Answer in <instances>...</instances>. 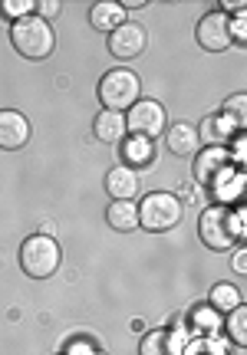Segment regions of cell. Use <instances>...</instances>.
<instances>
[{
  "label": "cell",
  "mask_w": 247,
  "mask_h": 355,
  "mask_svg": "<svg viewBox=\"0 0 247 355\" xmlns=\"http://www.w3.org/2000/svg\"><path fill=\"white\" fill-rule=\"evenodd\" d=\"M198 237L214 254H231L235 247H241V241H244V211H241V204L237 207H221V204L205 207V214L198 220Z\"/></svg>",
  "instance_id": "cell-1"
},
{
  "label": "cell",
  "mask_w": 247,
  "mask_h": 355,
  "mask_svg": "<svg viewBox=\"0 0 247 355\" xmlns=\"http://www.w3.org/2000/svg\"><path fill=\"white\" fill-rule=\"evenodd\" d=\"M10 43L24 60L40 63V60L53 56V50H56V33H53V26L46 24V20H40L37 13H30L24 20L10 24Z\"/></svg>",
  "instance_id": "cell-2"
},
{
  "label": "cell",
  "mask_w": 247,
  "mask_h": 355,
  "mask_svg": "<svg viewBox=\"0 0 247 355\" xmlns=\"http://www.w3.org/2000/svg\"><path fill=\"white\" fill-rule=\"evenodd\" d=\"M139 207V227L148 234H169L182 224V201L171 191H148L142 201H135Z\"/></svg>",
  "instance_id": "cell-3"
},
{
  "label": "cell",
  "mask_w": 247,
  "mask_h": 355,
  "mask_svg": "<svg viewBox=\"0 0 247 355\" xmlns=\"http://www.w3.org/2000/svg\"><path fill=\"white\" fill-rule=\"evenodd\" d=\"M96 96L103 102V109L126 115L135 102L142 99V79L135 76L132 69H126V66H116V69H109V73L99 79Z\"/></svg>",
  "instance_id": "cell-4"
},
{
  "label": "cell",
  "mask_w": 247,
  "mask_h": 355,
  "mask_svg": "<svg viewBox=\"0 0 247 355\" xmlns=\"http://www.w3.org/2000/svg\"><path fill=\"white\" fill-rule=\"evenodd\" d=\"M63 263V250L50 234H30L20 243V270L30 279H50Z\"/></svg>",
  "instance_id": "cell-5"
},
{
  "label": "cell",
  "mask_w": 247,
  "mask_h": 355,
  "mask_svg": "<svg viewBox=\"0 0 247 355\" xmlns=\"http://www.w3.org/2000/svg\"><path fill=\"white\" fill-rule=\"evenodd\" d=\"M169 128V112L158 99H139L126 112V132L129 135H142V139L155 141L158 135H165Z\"/></svg>",
  "instance_id": "cell-6"
},
{
  "label": "cell",
  "mask_w": 247,
  "mask_h": 355,
  "mask_svg": "<svg viewBox=\"0 0 247 355\" xmlns=\"http://www.w3.org/2000/svg\"><path fill=\"white\" fill-rule=\"evenodd\" d=\"M195 40L201 50L224 53L231 46V17H224L221 10H208L195 24Z\"/></svg>",
  "instance_id": "cell-7"
},
{
  "label": "cell",
  "mask_w": 247,
  "mask_h": 355,
  "mask_svg": "<svg viewBox=\"0 0 247 355\" xmlns=\"http://www.w3.org/2000/svg\"><path fill=\"white\" fill-rule=\"evenodd\" d=\"M109 53L116 56V60H135V56H142L145 46H148V30L142 24H135V20H126L122 26H116L112 33H109Z\"/></svg>",
  "instance_id": "cell-8"
},
{
  "label": "cell",
  "mask_w": 247,
  "mask_h": 355,
  "mask_svg": "<svg viewBox=\"0 0 247 355\" xmlns=\"http://www.w3.org/2000/svg\"><path fill=\"white\" fill-rule=\"evenodd\" d=\"M191 339V332L185 322L178 326H165V329H152L142 336V343H139V355H182L185 343Z\"/></svg>",
  "instance_id": "cell-9"
},
{
  "label": "cell",
  "mask_w": 247,
  "mask_h": 355,
  "mask_svg": "<svg viewBox=\"0 0 247 355\" xmlns=\"http://www.w3.org/2000/svg\"><path fill=\"white\" fill-rule=\"evenodd\" d=\"M191 158H195V168H191V171H195V181L205 184V188H211V181L221 175L228 165H235V162H231V152H228L224 145H201Z\"/></svg>",
  "instance_id": "cell-10"
},
{
  "label": "cell",
  "mask_w": 247,
  "mask_h": 355,
  "mask_svg": "<svg viewBox=\"0 0 247 355\" xmlns=\"http://www.w3.org/2000/svg\"><path fill=\"white\" fill-rule=\"evenodd\" d=\"M211 198L214 204H221V207H237L241 204V194H244V171L241 165H228L221 175L211 181Z\"/></svg>",
  "instance_id": "cell-11"
},
{
  "label": "cell",
  "mask_w": 247,
  "mask_h": 355,
  "mask_svg": "<svg viewBox=\"0 0 247 355\" xmlns=\"http://www.w3.org/2000/svg\"><path fill=\"white\" fill-rule=\"evenodd\" d=\"M30 141V122L17 109H0V148L3 152H20Z\"/></svg>",
  "instance_id": "cell-12"
},
{
  "label": "cell",
  "mask_w": 247,
  "mask_h": 355,
  "mask_svg": "<svg viewBox=\"0 0 247 355\" xmlns=\"http://www.w3.org/2000/svg\"><path fill=\"white\" fill-rule=\"evenodd\" d=\"M119 152H122V165L132 171H142L155 162V141L142 139V135H126L119 141Z\"/></svg>",
  "instance_id": "cell-13"
},
{
  "label": "cell",
  "mask_w": 247,
  "mask_h": 355,
  "mask_svg": "<svg viewBox=\"0 0 247 355\" xmlns=\"http://www.w3.org/2000/svg\"><path fill=\"white\" fill-rule=\"evenodd\" d=\"M105 191L112 201H135L139 198V171L126 165H116L105 175Z\"/></svg>",
  "instance_id": "cell-14"
},
{
  "label": "cell",
  "mask_w": 247,
  "mask_h": 355,
  "mask_svg": "<svg viewBox=\"0 0 247 355\" xmlns=\"http://www.w3.org/2000/svg\"><path fill=\"white\" fill-rule=\"evenodd\" d=\"M165 145H169L171 155H178V158H191V155L201 148V141H198V128L191 122H175V125L165 128Z\"/></svg>",
  "instance_id": "cell-15"
},
{
  "label": "cell",
  "mask_w": 247,
  "mask_h": 355,
  "mask_svg": "<svg viewBox=\"0 0 247 355\" xmlns=\"http://www.w3.org/2000/svg\"><path fill=\"white\" fill-rule=\"evenodd\" d=\"M126 135H129V132H126V115L122 112L103 109V112L92 119V139L96 141H103V145H119Z\"/></svg>",
  "instance_id": "cell-16"
},
{
  "label": "cell",
  "mask_w": 247,
  "mask_h": 355,
  "mask_svg": "<svg viewBox=\"0 0 247 355\" xmlns=\"http://www.w3.org/2000/svg\"><path fill=\"white\" fill-rule=\"evenodd\" d=\"M195 128H198V141H208V145H224V148H228V145L241 135V132L235 128V122H231V119H224L221 112L208 115V119H205L201 125H195Z\"/></svg>",
  "instance_id": "cell-17"
},
{
  "label": "cell",
  "mask_w": 247,
  "mask_h": 355,
  "mask_svg": "<svg viewBox=\"0 0 247 355\" xmlns=\"http://www.w3.org/2000/svg\"><path fill=\"white\" fill-rule=\"evenodd\" d=\"M122 24H126V10H122V3H116V0H96L90 7V26L105 33V37Z\"/></svg>",
  "instance_id": "cell-18"
},
{
  "label": "cell",
  "mask_w": 247,
  "mask_h": 355,
  "mask_svg": "<svg viewBox=\"0 0 247 355\" xmlns=\"http://www.w3.org/2000/svg\"><path fill=\"white\" fill-rule=\"evenodd\" d=\"M221 313L218 309H211L208 303H198L191 306V313H188V332L191 336H221Z\"/></svg>",
  "instance_id": "cell-19"
},
{
  "label": "cell",
  "mask_w": 247,
  "mask_h": 355,
  "mask_svg": "<svg viewBox=\"0 0 247 355\" xmlns=\"http://www.w3.org/2000/svg\"><path fill=\"white\" fill-rule=\"evenodd\" d=\"M105 224L119 234H129V230L139 227V207L135 201H112L109 211H105Z\"/></svg>",
  "instance_id": "cell-20"
},
{
  "label": "cell",
  "mask_w": 247,
  "mask_h": 355,
  "mask_svg": "<svg viewBox=\"0 0 247 355\" xmlns=\"http://www.w3.org/2000/svg\"><path fill=\"white\" fill-rule=\"evenodd\" d=\"M221 336H228V343L235 345V349H247V309L244 303L237 306V309H231L228 316L221 319Z\"/></svg>",
  "instance_id": "cell-21"
},
{
  "label": "cell",
  "mask_w": 247,
  "mask_h": 355,
  "mask_svg": "<svg viewBox=\"0 0 247 355\" xmlns=\"http://www.w3.org/2000/svg\"><path fill=\"white\" fill-rule=\"evenodd\" d=\"M244 303V296H241V290H237L235 283H214L208 293V306L211 309H218L221 316H228L231 309H237V306Z\"/></svg>",
  "instance_id": "cell-22"
},
{
  "label": "cell",
  "mask_w": 247,
  "mask_h": 355,
  "mask_svg": "<svg viewBox=\"0 0 247 355\" xmlns=\"http://www.w3.org/2000/svg\"><path fill=\"white\" fill-rule=\"evenodd\" d=\"M182 355H231V349L224 343V336H191Z\"/></svg>",
  "instance_id": "cell-23"
},
{
  "label": "cell",
  "mask_w": 247,
  "mask_h": 355,
  "mask_svg": "<svg viewBox=\"0 0 247 355\" xmlns=\"http://www.w3.org/2000/svg\"><path fill=\"white\" fill-rule=\"evenodd\" d=\"M221 115L235 122L237 132H244V125H247V92H235V96H228V99L221 102Z\"/></svg>",
  "instance_id": "cell-24"
},
{
  "label": "cell",
  "mask_w": 247,
  "mask_h": 355,
  "mask_svg": "<svg viewBox=\"0 0 247 355\" xmlns=\"http://www.w3.org/2000/svg\"><path fill=\"white\" fill-rule=\"evenodd\" d=\"M30 13H37V0H0V17L10 24L24 20Z\"/></svg>",
  "instance_id": "cell-25"
},
{
  "label": "cell",
  "mask_w": 247,
  "mask_h": 355,
  "mask_svg": "<svg viewBox=\"0 0 247 355\" xmlns=\"http://www.w3.org/2000/svg\"><path fill=\"white\" fill-rule=\"evenodd\" d=\"M63 355H103V352H99V345L92 343V339H86V336H73V339L63 345Z\"/></svg>",
  "instance_id": "cell-26"
},
{
  "label": "cell",
  "mask_w": 247,
  "mask_h": 355,
  "mask_svg": "<svg viewBox=\"0 0 247 355\" xmlns=\"http://www.w3.org/2000/svg\"><path fill=\"white\" fill-rule=\"evenodd\" d=\"M247 43V10L231 17V46H244Z\"/></svg>",
  "instance_id": "cell-27"
},
{
  "label": "cell",
  "mask_w": 247,
  "mask_h": 355,
  "mask_svg": "<svg viewBox=\"0 0 247 355\" xmlns=\"http://www.w3.org/2000/svg\"><path fill=\"white\" fill-rule=\"evenodd\" d=\"M60 10H63V3H60V0H40L37 3V17L40 20H46V24H50V17H56Z\"/></svg>",
  "instance_id": "cell-28"
},
{
  "label": "cell",
  "mask_w": 247,
  "mask_h": 355,
  "mask_svg": "<svg viewBox=\"0 0 247 355\" xmlns=\"http://www.w3.org/2000/svg\"><path fill=\"white\" fill-rule=\"evenodd\" d=\"M214 10H221L224 17H228V13H241V10H247V3H244V0H221V3H218Z\"/></svg>",
  "instance_id": "cell-29"
},
{
  "label": "cell",
  "mask_w": 247,
  "mask_h": 355,
  "mask_svg": "<svg viewBox=\"0 0 247 355\" xmlns=\"http://www.w3.org/2000/svg\"><path fill=\"white\" fill-rule=\"evenodd\" d=\"M235 273H247V250L235 247Z\"/></svg>",
  "instance_id": "cell-30"
},
{
  "label": "cell",
  "mask_w": 247,
  "mask_h": 355,
  "mask_svg": "<svg viewBox=\"0 0 247 355\" xmlns=\"http://www.w3.org/2000/svg\"><path fill=\"white\" fill-rule=\"evenodd\" d=\"M145 7V0H126V3H122V10H142Z\"/></svg>",
  "instance_id": "cell-31"
}]
</instances>
